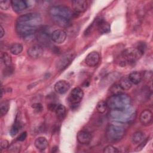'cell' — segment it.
<instances>
[{"instance_id": "40", "label": "cell", "mask_w": 153, "mask_h": 153, "mask_svg": "<svg viewBox=\"0 0 153 153\" xmlns=\"http://www.w3.org/2000/svg\"><path fill=\"white\" fill-rule=\"evenodd\" d=\"M56 106H57V105L54 104V103L49 104V105H48V109H49L50 111H54L55 109H56Z\"/></svg>"}, {"instance_id": "37", "label": "cell", "mask_w": 153, "mask_h": 153, "mask_svg": "<svg viewBox=\"0 0 153 153\" xmlns=\"http://www.w3.org/2000/svg\"><path fill=\"white\" fill-rule=\"evenodd\" d=\"M137 49H139L143 54H144L146 48V44L144 42H142V43H139L138 45L136 47Z\"/></svg>"}, {"instance_id": "19", "label": "cell", "mask_w": 153, "mask_h": 153, "mask_svg": "<svg viewBox=\"0 0 153 153\" xmlns=\"http://www.w3.org/2000/svg\"><path fill=\"white\" fill-rule=\"evenodd\" d=\"M34 144L35 147L40 151H44L48 146V142L44 137H39L36 138Z\"/></svg>"}, {"instance_id": "34", "label": "cell", "mask_w": 153, "mask_h": 153, "mask_svg": "<svg viewBox=\"0 0 153 153\" xmlns=\"http://www.w3.org/2000/svg\"><path fill=\"white\" fill-rule=\"evenodd\" d=\"M10 5H11V1L8 0H1L0 1V8L2 10H7L10 8Z\"/></svg>"}, {"instance_id": "25", "label": "cell", "mask_w": 153, "mask_h": 153, "mask_svg": "<svg viewBox=\"0 0 153 153\" xmlns=\"http://www.w3.org/2000/svg\"><path fill=\"white\" fill-rule=\"evenodd\" d=\"M120 74L118 73V72H112L111 73L109 74H108L107 76H106L104 78V80H103L102 81L105 82V84H109L111 83L112 82H114V81H115L116 79H117L118 78V77L120 76Z\"/></svg>"}, {"instance_id": "21", "label": "cell", "mask_w": 153, "mask_h": 153, "mask_svg": "<svg viewBox=\"0 0 153 153\" xmlns=\"http://www.w3.org/2000/svg\"><path fill=\"white\" fill-rule=\"evenodd\" d=\"M53 21L57 25L60 27H68L71 25V20L63 19V18H58L56 17H51Z\"/></svg>"}, {"instance_id": "13", "label": "cell", "mask_w": 153, "mask_h": 153, "mask_svg": "<svg viewBox=\"0 0 153 153\" xmlns=\"http://www.w3.org/2000/svg\"><path fill=\"white\" fill-rule=\"evenodd\" d=\"M71 85L69 82L66 80H60L57 81L54 85L55 91L60 94H65L70 88Z\"/></svg>"}, {"instance_id": "26", "label": "cell", "mask_w": 153, "mask_h": 153, "mask_svg": "<svg viewBox=\"0 0 153 153\" xmlns=\"http://www.w3.org/2000/svg\"><path fill=\"white\" fill-rule=\"evenodd\" d=\"M109 91H110V93L112 94V96H114V95H118V94L124 93V90L122 88V87L120 86V84H115L111 87Z\"/></svg>"}, {"instance_id": "14", "label": "cell", "mask_w": 153, "mask_h": 153, "mask_svg": "<svg viewBox=\"0 0 153 153\" xmlns=\"http://www.w3.org/2000/svg\"><path fill=\"white\" fill-rule=\"evenodd\" d=\"M140 121L145 126L150 125L152 122V113L149 109L143 110L140 114Z\"/></svg>"}, {"instance_id": "31", "label": "cell", "mask_w": 153, "mask_h": 153, "mask_svg": "<svg viewBox=\"0 0 153 153\" xmlns=\"http://www.w3.org/2000/svg\"><path fill=\"white\" fill-rule=\"evenodd\" d=\"M20 128V124L19 123V122L18 121H16V123L13 124V126H12L11 130H10V134L12 136H14L15 135H16L18 132L19 131Z\"/></svg>"}, {"instance_id": "36", "label": "cell", "mask_w": 153, "mask_h": 153, "mask_svg": "<svg viewBox=\"0 0 153 153\" xmlns=\"http://www.w3.org/2000/svg\"><path fill=\"white\" fill-rule=\"evenodd\" d=\"M32 107L34 109V110L37 112H40L42 111L43 109V108H42V106L41 105V104L40 103H34L32 105Z\"/></svg>"}, {"instance_id": "9", "label": "cell", "mask_w": 153, "mask_h": 153, "mask_svg": "<svg viewBox=\"0 0 153 153\" xmlns=\"http://www.w3.org/2000/svg\"><path fill=\"white\" fill-rule=\"evenodd\" d=\"M74 56L71 53H66L60 57L56 62V69L60 72L66 69L72 62Z\"/></svg>"}, {"instance_id": "17", "label": "cell", "mask_w": 153, "mask_h": 153, "mask_svg": "<svg viewBox=\"0 0 153 153\" xmlns=\"http://www.w3.org/2000/svg\"><path fill=\"white\" fill-rule=\"evenodd\" d=\"M77 140L81 144H88L91 140V135L87 130H80L77 134Z\"/></svg>"}, {"instance_id": "24", "label": "cell", "mask_w": 153, "mask_h": 153, "mask_svg": "<svg viewBox=\"0 0 153 153\" xmlns=\"http://www.w3.org/2000/svg\"><path fill=\"white\" fill-rule=\"evenodd\" d=\"M23 49V45L20 43H14L10 47V52L14 55H18L20 54L22 52Z\"/></svg>"}, {"instance_id": "22", "label": "cell", "mask_w": 153, "mask_h": 153, "mask_svg": "<svg viewBox=\"0 0 153 153\" xmlns=\"http://www.w3.org/2000/svg\"><path fill=\"white\" fill-rule=\"evenodd\" d=\"M57 117L60 119H63L66 115V109L63 105H57L54 110Z\"/></svg>"}, {"instance_id": "15", "label": "cell", "mask_w": 153, "mask_h": 153, "mask_svg": "<svg viewBox=\"0 0 153 153\" xmlns=\"http://www.w3.org/2000/svg\"><path fill=\"white\" fill-rule=\"evenodd\" d=\"M72 4L74 10L77 13H84L87 9V2L85 0H74Z\"/></svg>"}, {"instance_id": "39", "label": "cell", "mask_w": 153, "mask_h": 153, "mask_svg": "<svg viewBox=\"0 0 153 153\" xmlns=\"http://www.w3.org/2000/svg\"><path fill=\"white\" fill-rule=\"evenodd\" d=\"M27 136V133L26 132H23L22 133H21L19 136L17 138L18 141H23L24 140H25V139L26 138Z\"/></svg>"}, {"instance_id": "11", "label": "cell", "mask_w": 153, "mask_h": 153, "mask_svg": "<svg viewBox=\"0 0 153 153\" xmlns=\"http://www.w3.org/2000/svg\"><path fill=\"white\" fill-rule=\"evenodd\" d=\"M66 38V33L62 29H56L52 32L51 35V41L57 44L63 43Z\"/></svg>"}, {"instance_id": "35", "label": "cell", "mask_w": 153, "mask_h": 153, "mask_svg": "<svg viewBox=\"0 0 153 153\" xmlns=\"http://www.w3.org/2000/svg\"><path fill=\"white\" fill-rule=\"evenodd\" d=\"M9 146H10L9 142H8V141L7 140H6V139H2L1 140L0 148H1V150L8 148L9 147Z\"/></svg>"}, {"instance_id": "8", "label": "cell", "mask_w": 153, "mask_h": 153, "mask_svg": "<svg viewBox=\"0 0 153 153\" xmlns=\"http://www.w3.org/2000/svg\"><path fill=\"white\" fill-rule=\"evenodd\" d=\"M84 96V92L80 87H75L72 90L69 96V102L72 107L76 108Z\"/></svg>"}, {"instance_id": "10", "label": "cell", "mask_w": 153, "mask_h": 153, "mask_svg": "<svg viewBox=\"0 0 153 153\" xmlns=\"http://www.w3.org/2000/svg\"><path fill=\"white\" fill-rule=\"evenodd\" d=\"M100 62V55L98 52L93 51L89 53L85 59L86 65L90 67H94L98 65Z\"/></svg>"}, {"instance_id": "2", "label": "cell", "mask_w": 153, "mask_h": 153, "mask_svg": "<svg viewBox=\"0 0 153 153\" xmlns=\"http://www.w3.org/2000/svg\"><path fill=\"white\" fill-rule=\"evenodd\" d=\"M106 102L108 107L111 110L122 111L131 108V100L128 95L122 93L112 96Z\"/></svg>"}, {"instance_id": "38", "label": "cell", "mask_w": 153, "mask_h": 153, "mask_svg": "<svg viewBox=\"0 0 153 153\" xmlns=\"http://www.w3.org/2000/svg\"><path fill=\"white\" fill-rule=\"evenodd\" d=\"M148 138H147V139H146L145 140L142 141V142L139 145V146L136 148V149H135V151L138 152V151H141V150L142 149V148H143V147L146 145V143H147V142H148Z\"/></svg>"}, {"instance_id": "30", "label": "cell", "mask_w": 153, "mask_h": 153, "mask_svg": "<svg viewBox=\"0 0 153 153\" xmlns=\"http://www.w3.org/2000/svg\"><path fill=\"white\" fill-rule=\"evenodd\" d=\"M108 108V105H107V102L103 100H100L99 101L97 104V111H98V112H99L100 114H103L106 111V109Z\"/></svg>"}, {"instance_id": "7", "label": "cell", "mask_w": 153, "mask_h": 153, "mask_svg": "<svg viewBox=\"0 0 153 153\" xmlns=\"http://www.w3.org/2000/svg\"><path fill=\"white\" fill-rule=\"evenodd\" d=\"M143 54L136 47L127 48L122 52V57L128 63H133L139 60Z\"/></svg>"}, {"instance_id": "28", "label": "cell", "mask_w": 153, "mask_h": 153, "mask_svg": "<svg viewBox=\"0 0 153 153\" xmlns=\"http://www.w3.org/2000/svg\"><path fill=\"white\" fill-rule=\"evenodd\" d=\"M144 137V135L143 134V133L142 131H138L135 132L132 137H131V141L133 143H139L141 141H142V140L143 139Z\"/></svg>"}, {"instance_id": "1", "label": "cell", "mask_w": 153, "mask_h": 153, "mask_svg": "<svg viewBox=\"0 0 153 153\" xmlns=\"http://www.w3.org/2000/svg\"><path fill=\"white\" fill-rule=\"evenodd\" d=\"M41 23L42 19L39 13L25 14L17 18L16 26V31L23 39H28L37 32Z\"/></svg>"}, {"instance_id": "20", "label": "cell", "mask_w": 153, "mask_h": 153, "mask_svg": "<svg viewBox=\"0 0 153 153\" xmlns=\"http://www.w3.org/2000/svg\"><path fill=\"white\" fill-rule=\"evenodd\" d=\"M128 77L132 84H138L142 81L143 78V75L139 72L134 71L131 72L128 76Z\"/></svg>"}, {"instance_id": "3", "label": "cell", "mask_w": 153, "mask_h": 153, "mask_svg": "<svg viewBox=\"0 0 153 153\" xmlns=\"http://www.w3.org/2000/svg\"><path fill=\"white\" fill-rule=\"evenodd\" d=\"M110 116L113 120L121 123H127L133 121L136 117V112L130 108L126 110H111Z\"/></svg>"}, {"instance_id": "16", "label": "cell", "mask_w": 153, "mask_h": 153, "mask_svg": "<svg viewBox=\"0 0 153 153\" xmlns=\"http://www.w3.org/2000/svg\"><path fill=\"white\" fill-rule=\"evenodd\" d=\"M96 26L99 33L102 34L107 33L110 32V25L103 19H97L96 20Z\"/></svg>"}, {"instance_id": "18", "label": "cell", "mask_w": 153, "mask_h": 153, "mask_svg": "<svg viewBox=\"0 0 153 153\" xmlns=\"http://www.w3.org/2000/svg\"><path fill=\"white\" fill-rule=\"evenodd\" d=\"M11 6L14 11L16 13H21L27 8L28 5L25 1L13 0L11 1Z\"/></svg>"}, {"instance_id": "29", "label": "cell", "mask_w": 153, "mask_h": 153, "mask_svg": "<svg viewBox=\"0 0 153 153\" xmlns=\"http://www.w3.org/2000/svg\"><path fill=\"white\" fill-rule=\"evenodd\" d=\"M9 102L7 100H4L1 103L0 105V112L1 117L4 116L8 112L9 109Z\"/></svg>"}, {"instance_id": "12", "label": "cell", "mask_w": 153, "mask_h": 153, "mask_svg": "<svg viewBox=\"0 0 153 153\" xmlns=\"http://www.w3.org/2000/svg\"><path fill=\"white\" fill-rule=\"evenodd\" d=\"M44 53L42 47L39 44H35L27 50L28 55L32 59H36L41 57Z\"/></svg>"}, {"instance_id": "5", "label": "cell", "mask_w": 153, "mask_h": 153, "mask_svg": "<svg viewBox=\"0 0 153 153\" xmlns=\"http://www.w3.org/2000/svg\"><path fill=\"white\" fill-rule=\"evenodd\" d=\"M49 14L51 17L63 18L71 20L73 16V13L70 8L65 5H55L49 9Z\"/></svg>"}, {"instance_id": "27", "label": "cell", "mask_w": 153, "mask_h": 153, "mask_svg": "<svg viewBox=\"0 0 153 153\" xmlns=\"http://www.w3.org/2000/svg\"><path fill=\"white\" fill-rule=\"evenodd\" d=\"M1 62L4 63V65L7 66H10L11 65V57L10 54L7 53H2L1 55Z\"/></svg>"}, {"instance_id": "6", "label": "cell", "mask_w": 153, "mask_h": 153, "mask_svg": "<svg viewBox=\"0 0 153 153\" xmlns=\"http://www.w3.org/2000/svg\"><path fill=\"white\" fill-rule=\"evenodd\" d=\"M51 33L50 32V27L49 26H42L39 27L37 32L36 37L38 41L43 45H49L51 42Z\"/></svg>"}, {"instance_id": "23", "label": "cell", "mask_w": 153, "mask_h": 153, "mask_svg": "<svg viewBox=\"0 0 153 153\" xmlns=\"http://www.w3.org/2000/svg\"><path fill=\"white\" fill-rule=\"evenodd\" d=\"M120 86L122 87V88L124 90H129L132 85V83L130 81L128 76H125L121 77V78L120 80Z\"/></svg>"}, {"instance_id": "41", "label": "cell", "mask_w": 153, "mask_h": 153, "mask_svg": "<svg viewBox=\"0 0 153 153\" xmlns=\"http://www.w3.org/2000/svg\"><path fill=\"white\" fill-rule=\"evenodd\" d=\"M5 35V30L2 26H0V38H2Z\"/></svg>"}, {"instance_id": "4", "label": "cell", "mask_w": 153, "mask_h": 153, "mask_svg": "<svg viewBox=\"0 0 153 153\" xmlns=\"http://www.w3.org/2000/svg\"><path fill=\"white\" fill-rule=\"evenodd\" d=\"M125 133V129L122 126L110 124L107 128L106 136L109 141L117 142L124 137Z\"/></svg>"}, {"instance_id": "33", "label": "cell", "mask_w": 153, "mask_h": 153, "mask_svg": "<svg viewBox=\"0 0 153 153\" xmlns=\"http://www.w3.org/2000/svg\"><path fill=\"white\" fill-rule=\"evenodd\" d=\"M103 152L104 153H118L120 151L112 145H108L104 148Z\"/></svg>"}, {"instance_id": "32", "label": "cell", "mask_w": 153, "mask_h": 153, "mask_svg": "<svg viewBox=\"0 0 153 153\" xmlns=\"http://www.w3.org/2000/svg\"><path fill=\"white\" fill-rule=\"evenodd\" d=\"M21 146L18 143H14L9 146L8 148V151L11 152H19L20 151Z\"/></svg>"}]
</instances>
